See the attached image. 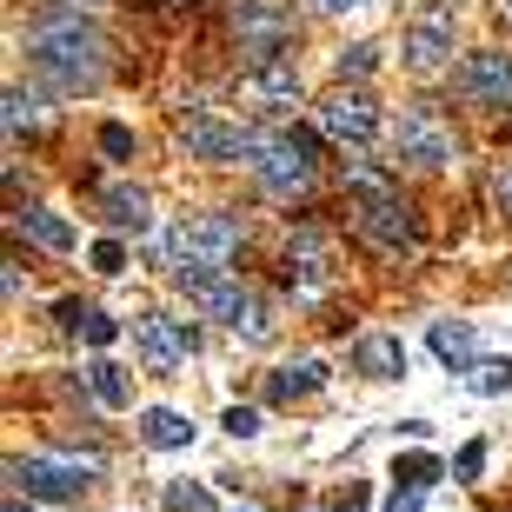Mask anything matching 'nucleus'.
Listing matches in <instances>:
<instances>
[{"mask_svg": "<svg viewBox=\"0 0 512 512\" xmlns=\"http://www.w3.org/2000/svg\"><path fill=\"white\" fill-rule=\"evenodd\" d=\"M100 27L80 14H60V20H40L34 34H27V60H34V74H47L54 87L80 94V87H94L100 80Z\"/></svg>", "mask_w": 512, "mask_h": 512, "instance_id": "nucleus-1", "label": "nucleus"}, {"mask_svg": "<svg viewBox=\"0 0 512 512\" xmlns=\"http://www.w3.org/2000/svg\"><path fill=\"white\" fill-rule=\"evenodd\" d=\"M14 473V493L27 499H80L100 479V459H74V453H27L7 466Z\"/></svg>", "mask_w": 512, "mask_h": 512, "instance_id": "nucleus-2", "label": "nucleus"}, {"mask_svg": "<svg viewBox=\"0 0 512 512\" xmlns=\"http://www.w3.org/2000/svg\"><path fill=\"white\" fill-rule=\"evenodd\" d=\"M393 160H406V167H453L459 160V140H453V127L433 114V107H406L399 114V127H393Z\"/></svg>", "mask_w": 512, "mask_h": 512, "instance_id": "nucleus-3", "label": "nucleus"}, {"mask_svg": "<svg viewBox=\"0 0 512 512\" xmlns=\"http://www.w3.org/2000/svg\"><path fill=\"white\" fill-rule=\"evenodd\" d=\"M353 200H360L353 227H360L373 247H386V253L413 247V220H406V207H399V200L380 187V180H373V173H353Z\"/></svg>", "mask_w": 512, "mask_h": 512, "instance_id": "nucleus-4", "label": "nucleus"}, {"mask_svg": "<svg viewBox=\"0 0 512 512\" xmlns=\"http://www.w3.org/2000/svg\"><path fill=\"white\" fill-rule=\"evenodd\" d=\"M173 286H180V300L193 306V313H207V320H240V313H247V286L240 280H227V273H220V266H180V273H173Z\"/></svg>", "mask_w": 512, "mask_h": 512, "instance_id": "nucleus-5", "label": "nucleus"}, {"mask_svg": "<svg viewBox=\"0 0 512 512\" xmlns=\"http://www.w3.org/2000/svg\"><path fill=\"white\" fill-rule=\"evenodd\" d=\"M286 34H293V14H286V0H233V40L260 60H280Z\"/></svg>", "mask_w": 512, "mask_h": 512, "instance_id": "nucleus-6", "label": "nucleus"}, {"mask_svg": "<svg viewBox=\"0 0 512 512\" xmlns=\"http://www.w3.org/2000/svg\"><path fill=\"white\" fill-rule=\"evenodd\" d=\"M173 260L180 266H220L233 247H240V227H233L227 213H187L180 227H173Z\"/></svg>", "mask_w": 512, "mask_h": 512, "instance_id": "nucleus-7", "label": "nucleus"}, {"mask_svg": "<svg viewBox=\"0 0 512 512\" xmlns=\"http://www.w3.org/2000/svg\"><path fill=\"white\" fill-rule=\"evenodd\" d=\"M180 140H187L193 160H213V167H227V160H260V147H266V140H253L247 127L213 120V114H187L180 120Z\"/></svg>", "mask_w": 512, "mask_h": 512, "instance_id": "nucleus-8", "label": "nucleus"}, {"mask_svg": "<svg viewBox=\"0 0 512 512\" xmlns=\"http://www.w3.org/2000/svg\"><path fill=\"white\" fill-rule=\"evenodd\" d=\"M320 127L333 133V140H346V147H373V140H380V107H373V94H360V87H340V94L320 107Z\"/></svg>", "mask_w": 512, "mask_h": 512, "instance_id": "nucleus-9", "label": "nucleus"}, {"mask_svg": "<svg viewBox=\"0 0 512 512\" xmlns=\"http://www.w3.org/2000/svg\"><path fill=\"white\" fill-rule=\"evenodd\" d=\"M459 94L473 107H493V114H512V54H473L459 67Z\"/></svg>", "mask_w": 512, "mask_h": 512, "instance_id": "nucleus-10", "label": "nucleus"}, {"mask_svg": "<svg viewBox=\"0 0 512 512\" xmlns=\"http://www.w3.org/2000/svg\"><path fill=\"white\" fill-rule=\"evenodd\" d=\"M399 60H406V74H439L453 60V14H419L399 40Z\"/></svg>", "mask_w": 512, "mask_h": 512, "instance_id": "nucleus-11", "label": "nucleus"}, {"mask_svg": "<svg viewBox=\"0 0 512 512\" xmlns=\"http://www.w3.org/2000/svg\"><path fill=\"white\" fill-rule=\"evenodd\" d=\"M253 173H260L273 193H306V180H313V147L306 140H266L260 147V160H253Z\"/></svg>", "mask_w": 512, "mask_h": 512, "instance_id": "nucleus-12", "label": "nucleus"}, {"mask_svg": "<svg viewBox=\"0 0 512 512\" xmlns=\"http://www.w3.org/2000/svg\"><path fill=\"white\" fill-rule=\"evenodd\" d=\"M133 346H140V366L160 373V380L187 360V333H180V320H160V313H133Z\"/></svg>", "mask_w": 512, "mask_h": 512, "instance_id": "nucleus-13", "label": "nucleus"}, {"mask_svg": "<svg viewBox=\"0 0 512 512\" xmlns=\"http://www.w3.org/2000/svg\"><path fill=\"white\" fill-rule=\"evenodd\" d=\"M286 266H293V300H320L326 280H333V266H326V240H320V233H293V247H286Z\"/></svg>", "mask_w": 512, "mask_h": 512, "instance_id": "nucleus-14", "label": "nucleus"}, {"mask_svg": "<svg viewBox=\"0 0 512 512\" xmlns=\"http://www.w3.org/2000/svg\"><path fill=\"white\" fill-rule=\"evenodd\" d=\"M353 373H366V380H406V340L399 333H360L353 340Z\"/></svg>", "mask_w": 512, "mask_h": 512, "instance_id": "nucleus-15", "label": "nucleus"}, {"mask_svg": "<svg viewBox=\"0 0 512 512\" xmlns=\"http://www.w3.org/2000/svg\"><path fill=\"white\" fill-rule=\"evenodd\" d=\"M426 346H433V360L453 366V373H473L479 366V326L473 320H433L426 326Z\"/></svg>", "mask_w": 512, "mask_h": 512, "instance_id": "nucleus-16", "label": "nucleus"}, {"mask_svg": "<svg viewBox=\"0 0 512 512\" xmlns=\"http://www.w3.org/2000/svg\"><path fill=\"white\" fill-rule=\"evenodd\" d=\"M247 94L260 100V107H273V114H280V107H300L306 80H300V67H293V60H260V67L247 74Z\"/></svg>", "mask_w": 512, "mask_h": 512, "instance_id": "nucleus-17", "label": "nucleus"}, {"mask_svg": "<svg viewBox=\"0 0 512 512\" xmlns=\"http://www.w3.org/2000/svg\"><path fill=\"white\" fill-rule=\"evenodd\" d=\"M193 433H200V426H193L187 413H173V406H147V413H140V439H147L153 453H187Z\"/></svg>", "mask_w": 512, "mask_h": 512, "instance_id": "nucleus-18", "label": "nucleus"}, {"mask_svg": "<svg viewBox=\"0 0 512 512\" xmlns=\"http://www.w3.org/2000/svg\"><path fill=\"white\" fill-rule=\"evenodd\" d=\"M326 386V360H286L266 373V399H280V406H293V399L320 393Z\"/></svg>", "mask_w": 512, "mask_h": 512, "instance_id": "nucleus-19", "label": "nucleus"}, {"mask_svg": "<svg viewBox=\"0 0 512 512\" xmlns=\"http://www.w3.org/2000/svg\"><path fill=\"white\" fill-rule=\"evenodd\" d=\"M100 213H107V227H120V233H147L153 227L147 193H133V187H107L100 193Z\"/></svg>", "mask_w": 512, "mask_h": 512, "instance_id": "nucleus-20", "label": "nucleus"}, {"mask_svg": "<svg viewBox=\"0 0 512 512\" xmlns=\"http://www.w3.org/2000/svg\"><path fill=\"white\" fill-rule=\"evenodd\" d=\"M20 233H27L34 247H47V253H74V227H67L60 213H47V207H20Z\"/></svg>", "mask_w": 512, "mask_h": 512, "instance_id": "nucleus-21", "label": "nucleus"}, {"mask_svg": "<svg viewBox=\"0 0 512 512\" xmlns=\"http://www.w3.org/2000/svg\"><path fill=\"white\" fill-rule=\"evenodd\" d=\"M439 479H446L439 453H399V459H393V486H399V493H419V499H426Z\"/></svg>", "mask_w": 512, "mask_h": 512, "instance_id": "nucleus-22", "label": "nucleus"}, {"mask_svg": "<svg viewBox=\"0 0 512 512\" xmlns=\"http://www.w3.org/2000/svg\"><path fill=\"white\" fill-rule=\"evenodd\" d=\"M87 393L107 406V413H127L133 406V386H127V366H114V360H94L87 366Z\"/></svg>", "mask_w": 512, "mask_h": 512, "instance_id": "nucleus-23", "label": "nucleus"}, {"mask_svg": "<svg viewBox=\"0 0 512 512\" xmlns=\"http://www.w3.org/2000/svg\"><path fill=\"white\" fill-rule=\"evenodd\" d=\"M466 386H473L479 399H506L512 393V353L506 360H479L473 373H466Z\"/></svg>", "mask_w": 512, "mask_h": 512, "instance_id": "nucleus-24", "label": "nucleus"}, {"mask_svg": "<svg viewBox=\"0 0 512 512\" xmlns=\"http://www.w3.org/2000/svg\"><path fill=\"white\" fill-rule=\"evenodd\" d=\"M167 512H220V499L200 479H167Z\"/></svg>", "mask_w": 512, "mask_h": 512, "instance_id": "nucleus-25", "label": "nucleus"}, {"mask_svg": "<svg viewBox=\"0 0 512 512\" xmlns=\"http://www.w3.org/2000/svg\"><path fill=\"white\" fill-rule=\"evenodd\" d=\"M233 333H240L247 346H266V340H273V306H266V300H247V313L233 320Z\"/></svg>", "mask_w": 512, "mask_h": 512, "instance_id": "nucleus-26", "label": "nucleus"}, {"mask_svg": "<svg viewBox=\"0 0 512 512\" xmlns=\"http://www.w3.org/2000/svg\"><path fill=\"white\" fill-rule=\"evenodd\" d=\"M333 67H340V80H346V74L360 80V74H373V67H380V47H373V40H353V47H346Z\"/></svg>", "mask_w": 512, "mask_h": 512, "instance_id": "nucleus-27", "label": "nucleus"}, {"mask_svg": "<svg viewBox=\"0 0 512 512\" xmlns=\"http://www.w3.org/2000/svg\"><path fill=\"white\" fill-rule=\"evenodd\" d=\"M87 260H94V273H107V280H114V273H127V247H120V240H94V253H87Z\"/></svg>", "mask_w": 512, "mask_h": 512, "instance_id": "nucleus-28", "label": "nucleus"}, {"mask_svg": "<svg viewBox=\"0 0 512 512\" xmlns=\"http://www.w3.org/2000/svg\"><path fill=\"white\" fill-rule=\"evenodd\" d=\"M20 127H40V100H27L14 87V94H7V133H20Z\"/></svg>", "mask_w": 512, "mask_h": 512, "instance_id": "nucleus-29", "label": "nucleus"}, {"mask_svg": "<svg viewBox=\"0 0 512 512\" xmlns=\"http://www.w3.org/2000/svg\"><path fill=\"white\" fill-rule=\"evenodd\" d=\"M486 193H493V207L512 220V160H499V167L486 173Z\"/></svg>", "mask_w": 512, "mask_h": 512, "instance_id": "nucleus-30", "label": "nucleus"}, {"mask_svg": "<svg viewBox=\"0 0 512 512\" xmlns=\"http://www.w3.org/2000/svg\"><path fill=\"white\" fill-rule=\"evenodd\" d=\"M479 473H486V439H466L453 459V479H479Z\"/></svg>", "mask_w": 512, "mask_h": 512, "instance_id": "nucleus-31", "label": "nucleus"}, {"mask_svg": "<svg viewBox=\"0 0 512 512\" xmlns=\"http://www.w3.org/2000/svg\"><path fill=\"white\" fill-rule=\"evenodd\" d=\"M220 426H227L233 439H260V413H253V406H227V413H220Z\"/></svg>", "mask_w": 512, "mask_h": 512, "instance_id": "nucleus-32", "label": "nucleus"}, {"mask_svg": "<svg viewBox=\"0 0 512 512\" xmlns=\"http://www.w3.org/2000/svg\"><path fill=\"white\" fill-rule=\"evenodd\" d=\"M80 333H87V346H114L120 340V320H114V313H87Z\"/></svg>", "mask_w": 512, "mask_h": 512, "instance_id": "nucleus-33", "label": "nucleus"}, {"mask_svg": "<svg viewBox=\"0 0 512 512\" xmlns=\"http://www.w3.org/2000/svg\"><path fill=\"white\" fill-rule=\"evenodd\" d=\"M100 153H107V160H127V153H133V133L120 127V120H107V127H100Z\"/></svg>", "mask_w": 512, "mask_h": 512, "instance_id": "nucleus-34", "label": "nucleus"}, {"mask_svg": "<svg viewBox=\"0 0 512 512\" xmlns=\"http://www.w3.org/2000/svg\"><path fill=\"white\" fill-rule=\"evenodd\" d=\"M366 499H373V493H366L360 479H346V493L333 499V512H366Z\"/></svg>", "mask_w": 512, "mask_h": 512, "instance_id": "nucleus-35", "label": "nucleus"}, {"mask_svg": "<svg viewBox=\"0 0 512 512\" xmlns=\"http://www.w3.org/2000/svg\"><path fill=\"white\" fill-rule=\"evenodd\" d=\"M313 7H320V14H360L366 0H313Z\"/></svg>", "mask_w": 512, "mask_h": 512, "instance_id": "nucleus-36", "label": "nucleus"}, {"mask_svg": "<svg viewBox=\"0 0 512 512\" xmlns=\"http://www.w3.org/2000/svg\"><path fill=\"white\" fill-rule=\"evenodd\" d=\"M386 512H419V493H399V486H393V499H386Z\"/></svg>", "mask_w": 512, "mask_h": 512, "instance_id": "nucleus-37", "label": "nucleus"}, {"mask_svg": "<svg viewBox=\"0 0 512 512\" xmlns=\"http://www.w3.org/2000/svg\"><path fill=\"white\" fill-rule=\"evenodd\" d=\"M7 512H34V506H20V499H7Z\"/></svg>", "mask_w": 512, "mask_h": 512, "instance_id": "nucleus-38", "label": "nucleus"}, {"mask_svg": "<svg viewBox=\"0 0 512 512\" xmlns=\"http://www.w3.org/2000/svg\"><path fill=\"white\" fill-rule=\"evenodd\" d=\"M233 512H260V506H233Z\"/></svg>", "mask_w": 512, "mask_h": 512, "instance_id": "nucleus-39", "label": "nucleus"}, {"mask_svg": "<svg viewBox=\"0 0 512 512\" xmlns=\"http://www.w3.org/2000/svg\"><path fill=\"white\" fill-rule=\"evenodd\" d=\"M60 7H80V0H60Z\"/></svg>", "mask_w": 512, "mask_h": 512, "instance_id": "nucleus-40", "label": "nucleus"}, {"mask_svg": "<svg viewBox=\"0 0 512 512\" xmlns=\"http://www.w3.org/2000/svg\"><path fill=\"white\" fill-rule=\"evenodd\" d=\"M506 7H512V0H506Z\"/></svg>", "mask_w": 512, "mask_h": 512, "instance_id": "nucleus-41", "label": "nucleus"}]
</instances>
